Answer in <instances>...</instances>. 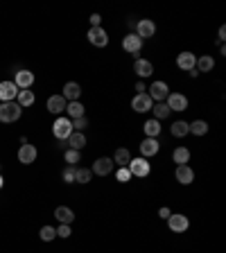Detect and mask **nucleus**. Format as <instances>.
I'll return each instance as SVG.
<instances>
[{"mask_svg": "<svg viewBox=\"0 0 226 253\" xmlns=\"http://www.w3.org/2000/svg\"><path fill=\"white\" fill-rule=\"evenodd\" d=\"M23 116V109L14 102H2L0 104V122H5V125H9V122H16V120H21Z\"/></svg>", "mask_w": 226, "mask_h": 253, "instance_id": "nucleus-1", "label": "nucleus"}, {"mask_svg": "<svg viewBox=\"0 0 226 253\" xmlns=\"http://www.w3.org/2000/svg\"><path fill=\"white\" fill-rule=\"evenodd\" d=\"M52 133L57 140H68V136L73 133V120L66 116H59L52 125Z\"/></svg>", "mask_w": 226, "mask_h": 253, "instance_id": "nucleus-2", "label": "nucleus"}, {"mask_svg": "<svg viewBox=\"0 0 226 253\" xmlns=\"http://www.w3.org/2000/svg\"><path fill=\"white\" fill-rule=\"evenodd\" d=\"M127 169L132 172V176H138V179H145V176H149V172H152V165H149L147 158H132L129 161V165H127Z\"/></svg>", "mask_w": 226, "mask_h": 253, "instance_id": "nucleus-3", "label": "nucleus"}, {"mask_svg": "<svg viewBox=\"0 0 226 253\" xmlns=\"http://www.w3.org/2000/svg\"><path fill=\"white\" fill-rule=\"evenodd\" d=\"M142 39L138 37L136 32H132V34H127L125 39H122V50L125 52H129V54H134V57L138 59V54H140V50H142Z\"/></svg>", "mask_w": 226, "mask_h": 253, "instance_id": "nucleus-4", "label": "nucleus"}, {"mask_svg": "<svg viewBox=\"0 0 226 253\" xmlns=\"http://www.w3.org/2000/svg\"><path fill=\"white\" fill-rule=\"evenodd\" d=\"M168 226L172 233H185L190 226V219L185 215H181V212H172V215L168 217Z\"/></svg>", "mask_w": 226, "mask_h": 253, "instance_id": "nucleus-5", "label": "nucleus"}, {"mask_svg": "<svg viewBox=\"0 0 226 253\" xmlns=\"http://www.w3.org/2000/svg\"><path fill=\"white\" fill-rule=\"evenodd\" d=\"M149 100L152 102H165V97L170 95V86L165 84V82H154L152 86H149Z\"/></svg>", "mask_w": 226, "mask_h": 253, "instance_id": "nucleus-6", "label": "nucleus"}, {"mask_svg": "<svg viewBox=\"0 0 226 253\" xmlns=\"http://www.w3.org/2000/svg\"><path fill=\"white\" fill-rule=\"evenodd\" d=\"M152 106H154V102L149 100L147 93H136V95H134L132 109L136 111V113H147V111H152Z\"/></svg>", "mask_w": 226, "mask_h": 253, "instance_id": "nucleus-7", "label": "nucleus"}, {"mask_svg": "<svg viewBox=\"0 0 226 253\" xmlns=\"http://www.w3.org/2000/svg\"><path fill=\"white\" fill-rule=\"evenodd\" d=\"M89 41H90V45H95V47H104V45H109V34H106L104 27H90Z\"/></svg>", "mask_w": 226, "mask_h": 253, "instance_id": "nucleus-8", "label": "nucleus"}, {"mask_svg": "<svg viewBox=\"0 0 226 253\" xmlns=\"http://www.w3.org/2000/svg\"><path fill=\"white\" fill-rule=\"evenodd\" d=\"M136 34L145 41V39H152L154 34H156V23L149 21V18H140V21L136 23Z\"/></svg>", "mask_w": 226, "mask_h": 253, "instance_id": "nucleus-9", "label": "nucleus"}, {"mask_svg": "<svg viewBox=\"0 0 226 253\" xmlns=\"http://www.w3.org/2000/svg\"><path fill=\"white\" fill-rule=\"evenodd\" d=\"M165 104H168L170 111H185L188 109V97L183 93H170L165 97Z\"/></svg>", "mask_w": 226, "mask_h": 253, "instance_id": "nucleus-10", "label": "nucleus"}, {"mask_svg": "<svg viewBox=\"0 0 226 253\" xmlns=\"http://www.w3.org/2000/svg\"><path fill=\"white\" fill-rule=\"evenodd\" d=\"M14 84L18 86V90H30L34 86V73L32 70H18L14 77Z\"/></svg>", "mask_w": 226, "mask_h": 253, "instance_id": "nucleus-11", "label": "nucleus"}, {"mask_svg": "<svg viewBox=\"0 0 226 253\" xmlns=\"http://www.w3.org/2000/svg\"><path fill=\"white\" fill-rule=\"evenodd\" d=\"M174 179L179 181L181 185H190L195 181V169L190 168V165H177L174 169Z\"/></svg>", "mask_w": 226, "mask_h": 253, "instance_id": "nucleus-12", "label": "nucleus"}, {"mask_svg": "<svg viewBox=\"0 0 226 253\" xmlns=\"http://www.w3.org/2000/svg\"><path fill=\"white\" fill-rule=\"evenodd\" d=\"M195 66H197V57L192 52H181V54H177V68H181V70H185V73H192L195 70Z\"/></svg>", "mask_w": 226, "mask_h": 253, "instance_id": "nucleus-13", "label": "nucleus"}, {"mask_svg": "<svg viewBox=\"0 0 226 253\" xmlns=\"http://www.w3.org/2000/svg\"><path fill=\"white\" fill-rule=\"evenodd\" d=\"M37 156H39V149L34 147V145H21V149H18V161H21L23 165H32L34 161H37Z\"/></svg>", "mask_w": 226, "mask_h": 253, "instance_id": "nucleus-14", "label": "nucleus"}, {"mask_svg": "<svg viewBox=\"0 0 226 253\" xmlns=\"http://www.w3.org/2000/svg\"><path fill=\"white\" fill-rule=\"evenodd\" d=\"M113 168H116V165H113V158L104 156V158H97V161H95L90 172H93V174H100V176H106V174L113 172Z\"/></svg>", "mask_w": 226, "mask_h": 253, "instance_id": "nucleus-15", "label": "nucleus"}, {"mask_svg": "<svg viewBox=\"0 0 226 253\" xmlns=\"http://www.w3.org/2000/svg\"><path fill=\"white\" fill-rule=\"evenodd\" d=\"M45 106H47V111H50V113H54V116H61L63 111H66V106H68V102L63 100V95H50Z\"/></svg>", "mask_w": 226, "mask_h": 253, "instance_id": "nucleus-16", "label": "nucleus"}, {"mask_svg": "<svg viewBox=\"0 0 226 253\" xmlns=\"http://www.w3.org/2000/svg\"><path fill=\"white\" fill-rule=\"evenodd\" d=\"M158 149H161V145H158V138H145V140L140 142V156L142 158L156 156Z\"/></svg>", "mask_w": 226, "mask_h": 253, "instance_id": "nucleus-17", "label": "nucleus"}, {"mask_svg": "<svg viewBox=\"0 0 226 253\" xmlns=\"http://www.w3.org/2000/svg\"><path fill=\"white\" fill-rule=\"evenodd\" d=\"M18 95V86L14 82H0V102H14Z\"/></svg>", "mask_w": 226, "mask_h": 253, "instance_id": "nucleus-18", "label": "nucleus"}, {"mask_svg": "<svg viewBox=\"0 0 226 253\" xmlns=\"http://www.w3.org/2000/svg\"><path fill=\"white\" fill-rule=\"evenodd\" d=\"M63 100L66 102H77L79 95H82V86L77 84V82H66L63 84Z\"/></svg>", "mask_w": 226, "mask_h": 253, "instance_id": "nucleus-19", "label": "nucleus"}, {"mask_svg": "<svg viewBox=\"0 0 226 253\" xmlns=\"http://www.w3.org/2000/svg\"><path fill=\"white\" fill-rule=\"evenodd\" d=\"M134 73H136L140 79L149 77V75L154 73V66H152V61H147V59H140V57H138L136 61H134Z\"/></svg>", "mask_w": 226, "mask_h": 253, "instance_id": "nucleus-20", "label": "nucleus"}, {"mask_svg": "<svg viewBox=\"0 0 226 253\" xmlns=\"http://www.w3.org/2000/svg\"><path fill=\"white\" fill-rule=\"evenodd\" d=\"M129 161H132V152H129L127 147H118L116 154H113V165H118V168H127Z\"/></svg>", "mask_w": 226, "mask_h": 253, "instance_id": "nucleus-21", "label": "nucleus"}, {"mask_svg": "<svg viewBox=\"0 0 226 253\" xmlns=\"http://www.w3.org/2000/svg\"><path fill=\"white\" fill-rule=\"evenodd\" d=\"M213 68H215V59H213L211 54H201V57H197V66H195L197 73H211Z\"/></svg>", "mask_w": 226, "mask_h": 253, "instance_id": "nucleus-22", "label": "nucleus"}, {"mask_svg": "<svg viewBox=\"0 0 226 253\" xmlns=\"http://www.w3.org/2000/svg\"><path fill=\"white\" fill-rule=\"evenodd\" d=\"M66 111H68V116L70 120H77V118H84L86 116V106L82 104V102H68V106H66Z\"/></svg>", "mask_w": 226, "mask_h": 253, "instance_id": "nucleus-23", "label": "nucleus"}, {"mask_svg": "<svg viewBox=\"0 0 226 253\" xmlns=\"http://www.w3.org/2000/svg\"><path fill=\"white\" fill-rule=\"evenodd\" d=\"M54 217L59 219V224H73L75 211L73 208H68V206H59L57 211H54Z\"/></svg>", "mask_w": 226, "mask_h": 253, "instance_id": "nucleus-24", "label": "nucleus"}, {"mask_svg": "<svg viewBox=\"0 0 226 253\" xmlns=\"http://www.w3.org/2000/svg\"><path fill=\"white\" fill-rule=\"evenodd\" d=\"M86 147V136L82 131H73L68 136V149H77V152H82V149Z\"/></svg>", "mask_w": 226, "mask_h": 253, "instance_id": "nucleus-25", "label": "nucleus"}, {"mask_svg": "<svg viewBox=\"0 0 226 253\" xmlns=\"http://www.w3.org/2000/svg\"><path fill=\"white\" fill-rule=\"evenodd\" d=\"M34 102H37V95L32 93V90H18V95H16V104L21 106V109H27Z\"/></svg>", "mask_w": 226, "mask_h": 253, "instance_id": "nucleus-26", "label": "nucleus"}, {"mask_svg": "<svg viewBox=\"0 0 226 253\" xmlns=\"http://www.w3.org/2000/svg\"><path fill=\"white\" fill-rule=\"evenodd\" d=\"M142 131H145L147 138H158L161 136V122L154 120V118H149V120L142 125Z\"/></svg>", "mask_w": 226, "mask_h": 253, "instance_id": "nucleus-27", "label": "nucleus"}, {"mask_svg": "<svg viewBox=\"0 0 226 253\" xmlns=\"http://www.w3.org/2000/svg\"><path fill=\"white\" fill-rule=\"evenodd\" d=\"M170 133H172L174 138H185V136L190 133L188 122H185V120H177V122H172V126H170Z\"/></svg>", "mask_w": 226, "mask_h": 253, "instance_id": "nucleus-28", "label": "nucleus"}, {"mask_svg": "<svg viewBox=\"0 0 226 253\" xmlns=\"http://www.w3.org/2000/svg\"><path fill=\"white\" fill-rule=\"evenodd\" d=\"M152 113H154V120H158V122L172 116V111L168 109V104H165V102H154V106H152Z\"/></svg>", "mask_w": 226, "mask_h": 253, "instance_id": "nucleus-29", "label": "nucleus"}, {"mask_svg": "<svg viewBox=\"0 0 226 253\" xmlns=\"http://www.w3.org/2000/svg\"><path fill=\"white\" fill-rule=\"evenodd\" d=\"M172 161L177 165H188L190 163V149L188 147H177L172 152Z\"/></svg>", "mask_w": 226, "mask_h": 253, "instance_id": "nucleus-30", "label": "nucleus"}, {"mask_svg": "<svg viewBox=\"0 0 226 253\" xmlns=\"http://www.w3.org/2000/svg\"><path fill=\"white\" fill-rule=\"evenodd\" d=\"M190 126V133H195V136H206L208 133V122L206 120H192L188 122Z\"/></svg>", "mask_w": 226, "mask_h": 253, "instance_id": "nucleus-31", "label": "nucleus"}, {"mask_svg": "<svg viewBox=\"0 0 226 253\" xmlns=\"http://www.w3.org/2000/svg\"><path fill=\"white\" fill-rule=\"evenodd\" d=\"M93 179V172L86 168H75V183H89Z\"/></svg>", "mask_w": 226, "mask_h": 253, "instance_id": "nucleus-32", "label": "nucleus"}, {"mask_svg": "<svg viewBox=\"0 0 226 253\" xmlns=\"http://www.w3.org/2000/svg\"><path fill=\"white\" fill-rule=\"evenodd\" d=\"M63 158H66L68 168H73V165H77L79 161H82V152H77V149H66V152H63Z\"/></svg>", "mask_w": 226, "mask_h": 253, "instance_id": "nucleus-33", "label": "nucleus"}, {"mask_svg": "<svg viewBox=\"0 0 226 253\" xmlns=\"http://www.w3.org/2000/svg\"><path fill=\"white\" fill-rule=\"evenodd\" d=\"M39 237H41L43 242H52L54 237H57V228H52V226H43L41 231H39Z\"/></svg>", "mask_w": 226, "mask_h": 253, "instance_id": "nucleus-34", "label": "nucleus"}, {"mask_svg": "<svg viewBox=\"0 0 226 253\" xmlns=\"http://www.w3.org/2000/svg\"><path fill=\"white\" fill-rule=\"evenodd\" d=\"M89 126V118H77V120H73V131H82L84 133V129Z\"/></svg>", "mask_w": 226, "mask_h": 253, "instance_id": "nucleus-35", "label": "nucleus"}, {"mask_svg": "<svg viewBox=\"0 0 226 253\" xmlns=\"http://www.w3.org/2000/svg\"><path fill=\"white\" fill-rule=\"evenodd\" d=\"M116 179L120 181V183H127V181L132 179V172L127 168H118V172H116Z\"/></svg>", "mask_w": 226, "mask_h": 253, "instance_id": "nucleus-36", "label": "nucleus"}, {"mask_svg": "<svg viewBox=\"0 0 226 253\" xmlns=\"http://www.w3.org/2000/svg\"><path fill=\"white\" fill-rule=\"evenodd\" d=\"M70 235H73V231H70V224H59L57 237H63V240H68Z\"/></svg>", "mask_w": 226, "mask_h": 253, "instance_id": "nucleus-37", "label": "nucleus"}, {"mask_svg": "<svg viewBox=\"0 0 226 253\" xmlns=\"http://www.w3.org/2000/svg\"><path fill=\"white\" fill-rule=\"evenodd\" d=\"M63 181H66V183H75V168L63 169Z\"/></svg>", "mask_w": 226, "mask_h": 253, "instance_id": "nucleus-38", "label": "nucleus"}, {"mask_svg": "<svg viewBox=\"0 0 226 253\" xmlns=\"http://www.w3.org/2000/svg\"><path fill=\"white\" fill-rule=\"evenodd\" d=\"M89 21H90V27H102V16L100 14H93Z\"/></svg>", "mask_w": 226, "mask_h": 253, "instance_id": "nucleus-39", "label": "nucleus"}, {"mask_svg": "<svg viewBox=\"0 0 226 253\" xmlns=\"http://www.w3.org/2000/svg\"><path fill=\"white\" fill-rule=\"evenodd\" d=\"M170 215H172V211H170L168 206H163V208H158V217H161V219H168Z\"/></svg>", "mask_w": 226, "mask_h": 253, "instance_id": "nucleus-40", "label": "nucleus"}, {"mask_svg": "<svg viewBox=\"0 0 226 253\" xmlns=\"http://www.w3.org/2000/svg\"><path fill=\"white\" fill-rule=\"evenodd\" d=\"M220 45H224V39H226V27H220Z\"/></svg>", "mask_w": 226, "mask_h": 253, "instance_id": "nucleus-41", "label": "nucleus"}, {"mask_svg": "<svg viewBox=\"0 0 226 253\" xmlns=\"http://www.w3.org/2000/svg\"><path fill=\"white\" fill-rule=\"evenodd\" d=\"M136 90H138V93H145L147 88H145V84H142V82H138V84H136Z\"/></svg>", "mask_w": 226, "mask_h": 253, "instance_id": "nucleus-42", "label": "nucleus"}, {"mask_svg": "<svg viewBox=\"0 0 226 253\" xmlns=\"http://www.w3.org/2000/svg\"><path fill=\"white\" fill-rule=\"evenodd\" d=\"M2 185H5V179H2V174H0V188H2Z\"/></svg>", "mask_w": 226, "mask_h": 253, "instance_id": "nucleus-43", "label": "nucleus"}]
</instances>
